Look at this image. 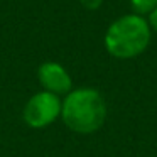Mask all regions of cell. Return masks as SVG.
<instances>
[{
    "label": "cell",
    "instance_id": "8992f818",
    "mask_svg": "<svg viewBox=\"0 0 157 157\" xmlns=\"http://www.w3.org/2000/svg\"><path fill=\"white\" fill-rule=\"evenodd\" d=\"M78 2L86 9V10H98L103 4V0H78Z\"/></svg>",
    "mask_w": 157,
    "mask_h": 157
},
{
    "label": "cell",
    "instance_id": "277c9868",
    "mask_svg": "<svg viewBox=\"0 0 157 157\" xmlns=\"http://www.w3.org/2000/svg\"><path fill=\"white\" fill-rule=\"evenodd\" d=\"M37 78H39V83L44 86V91L54 93L58 96L68 95L71 91V86H73L71 76L59 63H54V61L42 63L37 69Z\"/></svg>",
    "mask_w": 157,
    "mask_h": 157
},
{
    "label": "cell",
    "instance_id": "5b68a950",
    "mask_svg": "<svg viewBox=\"0 0 157 157\" xmlns=\"http://www.w3.org/2000/svg\"><path fill=\"white\" fill-rule=\"evenodd\" d=\"M130 5L133 9V14L147 17L154 9H157V0H130Z\"/></svg>",
    "mask_w": 157,
    "mask_h": 157
},
{
    "label": "cell",
    "instance_id": "6da1fadb",
    "mask_svg": "<svg viewBox=\"0 0 157 157\" xmlns=\"http://www.w3.org/2000/svg\"><path fill=\"white\" fill-rule=\"evenodd\" d=\"M61 118L76 133H93L106 120V103L95 88H76L66 95L61 106Z\"/></svg>",
    "mask_w": 157,
    "mask_h": 157
},
{
    "label": "cell",
    "instance_id": "52a82bcc",
    "mask_svg": "<svg viewBox=\"0 0 157 157\" xmlns=\"http://www.w3.org/2000/svg\"><path fill=\"white\" fill-rule=\"evenodd\" d=\"M147 22H149V25H150V31L157 32V9H154V10L147 15Z\"/></svg>",
    "mask_w": 157,
    "mask_h": 157
},
{
    "label": "cell",
    "instance_id": "7a4b0ae2",
    "mask_svg": "<svg viewBox=\"0 0 157 157\" xmlns=\"http://www.w3.org/2000/svg\"><path fill=\"white\" fill-rule=\"evenodd\" d=\"M152 31L147 17L139 14H125L115 19L105 32V48L117 59H132L140 56L150 44Z\"/></svg>",
    "mask_w": 157,
    "mask_h": 157
},
{
    "label": "cell",
    "instance_id": "3957f363",
    "mask_svg": "<svg viewBox=\"0 0 157 157\" xmlns=\"http://www.w3.org/2000/svg\"><path fill=\"white\" fill-rule=\"evenodd\" d=\"M63 101L58 95L49 91H39L24 106V122L32 128H42L61 117Z\"/></svg>",
    "mask_w": 157,
    "mask_h": 157
}]
</instances>
